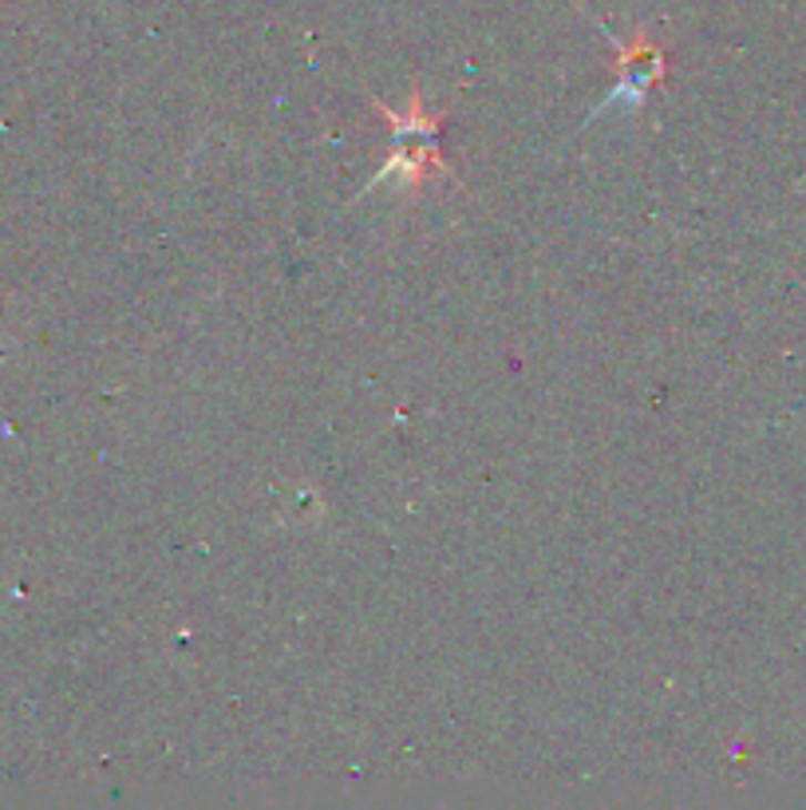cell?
I'll list each match as a JSON object with an SVG mask.
<instances>
[{"label": "cell", "instance_id": "cell-1", "mask_svg": "<svg viewBox=\"0 0 806 810\" xmlns=\"http://www.w3.org/2000/svg\"><path fill=\"white\" fill-rule=\"evenodd\" d=\"M380 111L391 123V151H388V162L368 179L364 194L396 182L399 194H408L411 199V194L424 190V182L431 179V174H447L443 154H439V119L427 115L419 95H411V108L404 111V115L388 111L384 103H380Z\"/></svg>", "mask_w": 806, "mask_h": 810}, {"label": "cell", "instance_id": "cell-2", "mask_svg": "<svg viewBox=\"0 0 806 810\" xmlns=\"http://www.w3.org/2000/svg\"><path fill=\"white\" fill-rule=\"evenodd\" d=\"M661 75H664V60L653 44L621 48V83H616L613 95L598 108V115L609 108H629V111L641 108L644 95L653 91V83L661 80Z\"/></svg>", "mask_w": 806, "mask_h": 810}]
</instances>
